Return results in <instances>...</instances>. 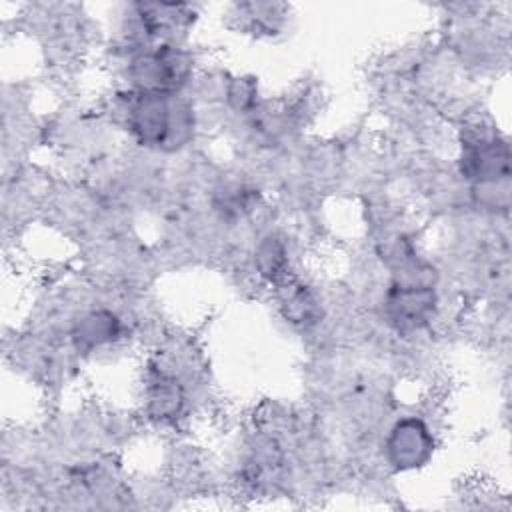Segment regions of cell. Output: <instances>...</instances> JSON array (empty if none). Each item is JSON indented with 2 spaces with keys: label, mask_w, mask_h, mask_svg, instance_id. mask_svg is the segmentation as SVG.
I'll use <instances>...</instances> for the list:
<instances>
[{
  "label": "cell",
  "mask_w": 512,
  "mask_h": 512,
  "mask_svg": "<svg viewBox=\"0 0 512 512\" xmlns=\"http://www.w3.org/2000/svg\"><path fill=\"white\" fill-rule=\"evenodd\" d=\"M172 94L138 92L128 108V128L146 146H162L180 132Z\"/></svg>",
  "instance_id": "obj_1"
},
{
  "label": "cell",
  "mask_w": 512,
  "mask_h": 512,
  "mask_svg": "<svg viewBox=\"0 0 512 512\" xmlns=\"http://www.w3.org/2000/svg\"><path fill=\"white\" fill-rule=\"evenodd\" d=\"M188 68L190 60L182 50L160 46L132 62V80L140 92L172 94L186 82Z\"/></svg>",
  "instance_id": "obj_2"
},
{
  "label": "cell",
  "mask_w": 512,
  "mask_h": 512,
  "mask_svg": "<svg viewBox=\"0 0 512 512\" xmlns=\"http://www.w3.org/2000/svg\"><path fill=\"white\" fill-rule=\"evenodd\" d=\"M462 172L480 184L508 180V146L496 136L480 134L464 144Z\"/></svg>",
  "instance_id": "obj_3"
},
{
  "label": "cell",
  "mask_w": 512,
  "mask_h": 512,
  "mask_svg": "<svg viewBox=\"0 0 512 512\" xmlns=\"http://www.w3.org/2000/svg\"><path fill=\"white\" fill-rule=\"evenodd\" d=\"M432 440L428 430L418 420H402L396 424L388 438L390 460L400 468H414L428 460Z\"/></svg>",
  "instance_id": "obj_4"
},
{
  "label": "cell",
  "mask_w": 512,
  "mask_h": 512,
  "mask_svg": "<svg viewBox=\"0 0 512 512\" xmlns=\"http://www.w3.org/2000/svg\"><path fill=\"white\" fill-rule=\"evenodd\" d=\"M434 296L428 288L416 286H398V290L388 296L390 318L398 328H418L432 316Z\"/></svg>",
  "instance_id": "obj_5"
},
{
  "label": "cell",
  "mask_w": 512,
  "mask_h": 512,
  "mask_svg": "<svg viewBox=\"0 0 512 512\" xmlns=\"http://www.w3.org/2000/svg\"><path fill=\"white\" fill-rule=\"evenodd\" d=\"M118 334V322L112 314L94 312L84 318V322L76 330V340L84 346H98L114 340Z\"/></svg>",
  "instance_id": "obj_6"
}]
</instances>
